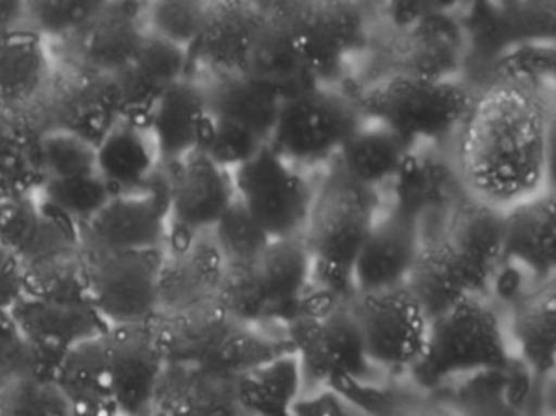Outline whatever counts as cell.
Masks as SVG:
<instances>
[{
  "label": "cell",
  "instance_id": "6da1fadb",
  "mask_svg": "<svg viewBox=\"0 0 556 416\" xmlns=\"http://www.w3.org/2000/svg\"><path fill=\"white\" fill-rule=\"evenodd\" d=\"M552 131V105L530 80L507 77L473 93L452 139L458 177L468 194L507 210L542 193Z\"/></svg>",
  "mask_w": 556,
  "mask_h": 416
},
{
  "label": "cell",
  "instance_id": "7a4b0ae2",
  "mask_svg": "<svg viewBox=\"0 0 556 416\" xmlns=\"http://www.w3.org/2000/svg\"><path fill=\"white\" fill-rule=\"evenodd\" d=\"M503 210L468 194L452 207L441 236L421 242L406 288L429 320L481 298L501 268Z\"/></svg>",
  "mask_w": 556,
  "mask_h": 416
},
{
  "label": "cell",
  "instance_id": "3957f363",
  "mask_svg": "<svg viewBox=\"0 0 556 416\" xmlns=\"http://www.w3.org/2000/svg\"><path fill=\"white\" fill-rule=\"evenodd\" d=\"M379 193L351 180L337 164L315 188L302 240L321 291L341 299L354 295L351 273L361 247L379 219Z\"/></svg>",
  "mask_w": 556,
  "mask_h": 416
},
{
  "label": "cell",
  "instance_id": "277c9868",
  "mask_svg": "<svg viewBox=\"0 0 556 416\" xmlns=\"http://www.w3.org/2000/svg\"><path fill=\"white\" fill-rule=\"evenodd\" d=\"M314 279V265L302 237L271 240L245 266H224L214 299L239 325L298 315Z\"/></svg>",
  "mask_w": 556,
  "mask_h": 416
},
{
  "label": "cell",
  "instance_id": "5b68a950",
  "mask_svg": "<svg viewBox=\"0 0 556 416\" xmlns=\"http://www.w3.org/2000/svg\"><path fill=\"white\" fill-rule=\"evenodd\" d=\"M471 96L460 84L408 73L377 83L356 102L364 119H372L412 148L416 142L454 139Z\"/></svg>",
  "mask_w": 556,
  "mask_h": 416
},
{
  "label": "cell",
  "instance_id": "8992f818",
  "mask_svg": "<svg viewBox=\"0 0 556 416\" xmlns=\"http://www.w3.org/2000/svg\"><path fill=\"white\" fill-rule=\"evenodd\" d=\"M312 299L289 322L304 386L314 389L369 379L374 366L351 314L350 299L325 291Z\"/></svg>",
  "mask_w": 556,
  "mask_h": 416
},
{
  "label": "cell",
  "instance_id": "52a82bcc",
  "mask_svg": "<svg viewBox=\"0 0 556 416\" xmlns=\"http://www.w3.org/2000/svg\"><path fill=\"white\" fill-rule=\"evenodd\" d=\"M507 360L496 312L483 299L468 298L429 320L425 351L412 373L426 386L475 370L504 369Z\"/></svg>",
  "mask_w": 556,
  "mask_h": 416
},
{
  "label": "cell",
  "instance_id": "ba28073f",
  "mask_svg": "<svg viewBox=\"0 0 556 416\" xmlns=\"http://www.w3.org/2000/svg\"><path fill=\"white\" fill-rule=\"evenodd\" d=\"M363 126L356 97L337 87H312L281 100L268 146L304 171L333 164L343 146Z\"/></svg>",
  "mask_w": 556,
  "mask_h": 416
},
{
  "label": "cell",
  "instance_id": "9c48e42d",
  "mask_svg": "<svg viewBox=\"0 0 556 416\" xmlns=\"http://www.w3.org/2000/svg\"><path fill=\"white\" fill-rule=\"evenodd\" d=\"M200 80L211 118L200 152L220 167L236 171L269 144L282 99L247 76Z\"/></svg>",
  "mask_w": 556,
  "mask_h": 416
},
{
  "label": "cell",
  "instance_id": "30bf717a",
  "mask_svg": "<svg viewBox=\"0 0 556 416\" xmlns=\"http://www.w3.org/2000/svg\"><path fill=\"white\" fill-rule=\"evenodd\" d=\"M22 106L28 125L38 138L48 133L66 131L99 144L122 118L102 74L58 60L34 96Z\"/></svg>",
  "mask_w": 556,
  "mask_h": 416
},
{
  "label": "cell",
  "instance_id": "8fae6325",
  "mask_svg": "<svg viewBox=\"0 0 556 416\" xmlns=\"http://www.w3.org/2000/svg\"><path fill=\"white\" fill-rule=\"evenodd\" d=\"M232 178L237 200L269 239L302 237L315 198L304 171L266 146L232 171Z\"/></svg>",
  "mask_w": 556,
  "mask_h": 416
},
{
  "label": "cell",
  "instance_id": "7c38bea8",
  "mask_svg": "<svg viewBox=\"0 0 556 416\" xmlns=\"http://www.w3.org/2000/svg\"><path fill=\"white\" fill-rule=\"evenodd\" d=\"M162 250L87 252V298L106 327L149 325L157 317Z\"/></svg>",
  "mask_w": 556,
  "mask_h": 416
},
{
  "label": "cell",
  "instance_id": "4fadbf2b",
  "mask_svg": "<svg viewBox=\"0 0 556 416\" xmlns=\"http://www.w3.org/2000/svg\"><path fill=\"white\" fill-rule=\"evenodd\" d=\"M168 167L159 165L148 191L115 193L79 227L87 252H159L167 242Z\"/></svg>",
  "mask_w": 556,
  "mask_h": 416
},
{
  "label": "cell",
  "instance_id": "5bb4252c",
  "mask_svg": "<svg viewBox=\"0 0 556 416\" xmlns=\"http://www.w3.org/2000/svg\"><path fill=\"white\" fill-rule=\"evenodd\" d=\"M351 314L374 367L412 369L421 357L429 318L406 286L390 291L354 294Z\"/></svg>",
  "mask_w": 556,
  "mask_h": 416
},
{
  "label": "cell",
  "instance_id": "9a60e30c",
  "mask_svg": "<svg viewBox=\"0 0 556 416\" xmlns=\"http://www.w3.org/2000/svg\"><path fill=\"white\" fill-rule=\"evenodd\" d=\"M304 54L312 83L337 87L366 41V24L348 2H279Z\"/></svg>",
  "mask_w": 556,
  "mask_h": 416
},
{
  "label": "cell",
  "instance_id": "2e32d148",
  "mask_svg": "<svg viewBox=\"0 0 556 416\" xmlns=\"http://www.w3.org/2000/svg\"><path fill=\"white\" fill-rule=\"evenodd\" d=\"M167 167V165H165ZM168 230L165 247H180L211 232L237 200L232 172L203 152L168 167Z\"/></svg>",
  "mask_w": 556,
  "mask_h": 416
},
{
  "label": "cell",
  "instance_id": "e0dca14e",
  "mask_svg": "<svg viewBox=\"0 0 556 416\" xmlns=\"http://www.w3.org/2000/svg\"><path fill=\"white\" fill-rule=\"evenodd\" d=\"M159 350L168 367L213 369L242 325L211 298L180 311L159 314L151 324Z\"/></svg>",
  "mask_w": 556,
  "mask_h": 416
},
{
  "label": "cell",
  "instance_id": "ac0fdd59",
  "mask_svg": "<svg viewBox=\"0 0 556 416\" xmlns=\"http://www.w3.org/2000/svg\"><path fill=\"white\" fill-rule=\"evenodd\" d=\"M103 343L119 415L149 416L167 369L151 324L109 328Z\"/></svg>",
  "mask_w": 556,
  "mask_h": 416
},
{
  "label": "cell",
  "instance_id": "d6986e66",
  "mask_svg": "<svg viewBox=\"0 0 556 416\" xmlns=\"http://www.w3.org/2000/svg\"><path fill=\"white\" fill-rule=\"evenodd\" d=\"M12 317L37 351L38 374L53 379L70 348L105 333L106 324L87 301H43L22 294Z\"/></svg>",
  "mask_w": 556,
  "mask_h": 416
},
{
  "label": "cell",
  "instance_id": "ffe728a7",
  "mask_svg": "<svg viewBox=\"0 0 556 416\" xmlns=\"http://www.w3.org/2000/svg\"><path fill=\"white\" fill-rule=\"evenodd\" d=\"M265 21L260 2H206L200 37L190 50L191 70L201 67L211 77L245 76Z\"/></svg>",
  "mask_w": 556,
  "mask_h": 416
},
{
  "label": "cell",
  "instance_id": "44dd1931",
  "mask_svg": "<svg viewBox=\"0 0 556 416\" xmlns=\"http://www.w3.org/2000/svg\"><path fill=\"white\" fill-rule=\"evenodd\" d=\"M148 2H105L102 11L76 34L60 41L70 61L97 74H110L131 63L149 34Z\"/></svg>",
  "mask_w": 556,
  "mask_h": 416
},
{
  "label": "cell",
  "instance_id": "7402d4cb",
  "mask_svg": "<svg viewBox=\"0 0 556 416\" xmlns=\"http://www.w3.org/2000/svg\"><path fill=\"white\" fill-rule=\"evenodd\" d=\"M142 123L154 142L159 164L170 167L200 152L211 125L201 80L188 76L172 84L159 93Z\"/></svg>",
  "mask_w": 556,
  "mask_h": 416
},
{
  "label": "cell",
  "instance_id": "603a6c76",
  "mask_svg": "<svg viewBox=\"0 0 556 416\" xmlns=\"http://www.w3.org/2000/svg\"><path fill=\"white\" fill-rule=\"evenodd\" d=\"M421 242L418 220L408 211H393L379 217L353 265L354 294L406 286Z\"/></svg>",
  "mask_w": 556,
  "mask_h": 416
},
{
  "label": "cell",
  "instance_id": "cb8c5ba5",
  "mask_svg": "<svg viewBox=\"0 0 556 416\" xmlns=\"http://www.w3.org/2000/svg\"><path fill=\"white\" fill-rule=\"evenodd\" d=\"M190 73V53L149 31L131 63L102 76L119 116L142 123L159 93Z\"/></svg>",
  "mask_w": 556,
  "mask_h": 416
},
{
  "label": "cell",
  "instance_id": "d4e9b609",
  "mask_svg": "<svg viewBox=\"0 0 556 416\" xmlns=\"http://www.w3.org/2000/svg\"><path fill=\"white\" fill-rule=\"evenodd\" d=\"M532 276L536 286L555 279L556 203L552 193H539L503 210V256Z\"/></svg>",
  "mask_w": 556,
  "mask_h": 416
},
{
  "label": "cell",
  "instance_id": "484cf974",
  "mask_svg": "<svg viewBox=\"0 0 556 416\" xmlns=\"http://www.w3.org/2000/svg\"><path fill=\"white\" fill-rule=\"evenodd\" d=\"M0 243L22 269L83 245L79 227L45 206L37 194L0 201Z\"/></svg>",
  "mask_w": 556,
  "mask_h": 416
},
{
  "label": "cell",
  "instance_id": "4316f807",
  "mask_svg": "<svg viewBox=\"0 0 556 416\" xmlns=\"http://www.w3.org/2000/svg\"><path fill=\"white\" fill-rule=\"evenodd\" d=\"M224 262L211 232L180 247H164L159 266V314L180 311L214 298Z\"/></svg>",
  "mask_w": 556,
  "mask_h": 416
},
{
  "label": "cell",
  "instance_id": "83f0119b",
  "mask_svg": "<svg viewBox=\"0 0 556 416\" xmlns=\"http://www.w3.org/2000/svg\"><path fill=\"white\" fill-rule=\"evenodd\" d=\"M266 21L250 58L247 77L278 93L281 99L315 86L291 24L279 2L263 4Z\"/></svg>",
  "mask_w": 556,
  "mask_h": 416
},
{
  "label": "cell",
  "instance_id": "f1b7e54d",
  "mask_svg": "<svg viewBox=\"0 0 556 416\" xmlns=\"http://www.w3.org/2000/svg\"><path fill=\"white\" fill-rule=\"evenodd\" d=\"M159 165L151 135L138 119H116L97 144V167L113 193L148 190Z\"/></svg>",
  "mask_w": 556,
  "mask_h": 416
},
{
  "label": "cell",
  "instance_id": "f546056e",
  "mask_svg": "<svg viewBox=\"0 0 556 416\" xmlns=\"http://www.w3.org/2000/svg\"><path fill=\"white\" fill-rule=\"evenodd\" d=\"M149 416H242L236 396L210 369L168 367Z\"/></svg>",
  "mask_w": 556,
  "mask_h": 416
},
{
  "label": "cell",
  "instance_id": "4dcf8cb0",
  "mask_svg": "<svg viewBox=\"0 0 556 416\" xmlns=\"http://www.w3.org/2000/svg\"><path fill=\"white\" fill-rule=\"evenodd\" d=\"M53 379L71 409L116 406L103 333L70 348L58 363Z\"/></svg>",
  "mask_w": 556,
  "mask_h": 416
},
{
  "label": "cell",
  "instance_id": "1f68e13d",
  "mask_svg": "<svg viewBox=\"0 0 556 416\" xmlns=\"http://www.w3.org/2000/svg\"><path fill=\"white\" fill-rule=\"evenodd\" d=\"M409 149L383 126H363L343 146L334 164L351 180L377 191L400 174Z\"/></svg>",
  "mask_w": 556,
  "mask_h": 416
},
{
  "label": "cell",
  "instance_id": "d6a6232c",
  "mask_svg": "<svg viewBox=\"0 0 556 416\" xmlns=\"http://www.w3.org/2000/svg\"><path fill=\"white\" fill-rule=\"evenodd\" d=\"M45 41L28 30L0 34V100L22 103L34 96L50 73Z\"/></svg>",
  "mask_w": 556,
  "mask_h": 416
},
{
  "label": "cell",
  "instance_id": "836d02e7",
  "mask_svg": "<svg viewBox=\"0 0 556 416\" xmlns=\"http://www.w3.org/2000/svg\"><path fill=\"white\" fill-rule=\"evenodd\" d=\"M556 294L555 279L536 286L517 304L513 333L520 353L536 370L553 367L555 363Z\"/></svg>",
  "mask_w": 556,
  "mask_h": 416
},
{
  "label": "cell",
  "instance_id": "e575fe53",
  "mask_svg": "<svg viewBox=\"0 0 556 416\" xmlns=\"http://www.w3.org/2000/svg\"><path fill=\"white\" fill-rule=\"evenodd\" d=\"M24 294L43 301H87V250H64L24 268Z\"/></svg>",
  "mask_w": 556,
  "mask_h": 416
},
{
  "label": "cell",
  "instance_id": "d590c367",
  "mask_svg": "<svg viewBox=\"0 0 556 416\" xmlns=\"http://www.w3.org/2000/svg\"><path fill=\"white\" fill-rule=\"evenodd\" d=\"M113 194L100 172L71 178H47L37 191L38 200L45 206L77 227L96 216Z\"/></svg>",
  "mask_w": 556,
  "mask_h": 416
},
{
  "label": "cell",
  "instance_id": "8d00e7d4",
  "mask_svg": "<svg viewBox=\"0 0 556 416\" xmlns=\"http://www.w3.org/2000/svg\"><path fill=\"white\" fill-rule=\"evenodd\" d=\"M103 5L105 2L100 0L25 2V30L43 41H64L89 24Z\"/></svg>",
  "mask_w": 556,
  "mask_h": 416
},
{
  "label": "cell",
  "instance_id": "74e56055",
  "mask_svg": "<svg viewBox=\"0 0 556 416\" xmlns=\"http://www.w3.org/2000/svg\"><path fill=\"white\" fill-rule=\"evenodd\" d=\"M41 181L99 172L97 146L74 133L54 131L38 139Z\"/></svg>",
  "mask_w": 556,
  "mask_h": 416
},
{
  "label": "cell",
  "instance_id": "f35d334b",
  "mask_svg": "<svg viewBox=\"0 0 556 416\" xmlns=\"http://www.w3.org/2000/svg\"><path fill=\"white\" fill-rule=\"evenodd\" d=\"M224 266H245L262 255L271 239L256 226L239 200L211 230Z\"/></svg>",
  "mask_w": 556,
  "mask_h": 416
},
{
  "label": "cell",
  "instance_id": "ab89813d",
  "mask_svg": "<svg viewBox=\"0 0 556 416\" xmlns=\"http://www.w3.org/2000/svg\"><path fill=\"white\" fill-rule=\"evenodd\" d=\"M0 416H71V406L54 379L30 374L0 389Z\"/></svg>",
  "mask_w": 556,
  "mask_h": 416
},
{
  "label": "cell",
  "instance_id": "60d3db41",
  "mask_svg": "<svg viewBox=\"0 0 556 416\" xmlns=\"http://www.w3.org/2000/svg\"><path fill=\"white\" fill-rule=\"evenodd\" d=\"M206 2L161 0L146 5L148 30L190 53L203 27Z\"/></svg>",
  "mask_w": 556,
  "mask_h": 416
},
{
  "label": "cell",
  "instance_id": "b9f144b4",
  "mask_svg": "<svg viewBox=\"0 0 556 416\" xmlns=\"http://www.w3.org/2000/svg\"><path fill=\"white\" fill-rule=\"evenodd\" d=\"M30 374H38L37 351L12 317L11 308H0V389Z\"/></svg>",
  "mask_w": 556,
  "mask_h": 416
},
{
  "label": "cell",
  "instance_id": "7bdbcfd3",
  "mask_svg": "<svg viewBox=\"0 0 556 416\" xmlns=\"http://www.w3.org/2000/svg\"><path fill=\"white\" fill-rule=\"evenodd\" d=\"M24 294V269L0 243V308H11Z\"/></svg>",
  "mask_w": 556,
  "mask_h": 416
},
{
  "label": "cell",
  "instance_id": "ee69618b",
  "mask_svg": "<svg viewBox=\"0 0 556 416\" xmlns=\"http://www.w3.org/2000/svg\"><path fill=\"white\" fill-rule=\"evenodd\" d=\"M370 416H458L441 403L425 399H396L386 402L377 415Z\"/></svg>",
  "mask_w": 556,
  "mask_h": 416
},
{
  "label": "cell",
  "instance_id": "f6af8a7d",
  "mask_svg": "<svg viewBox=\"0 0 556 416\" xmlns=\"http://www.w3.org/2000/svg\"><path fill=\"white\" fill-rule=\"evenodd\" d=\"M308 416H370V413L357 408L353 403L337 395H324L311 406Z\"/></svg>",
  "mask_w": 556,
  "mask_h": 416
},
{
  "label": "cell",
  "instance_id": "bcb514c9",
  "mask_svg": "<svg viewBox=\"0 0 556 416\" xmlns=\"http://www.w3.org/2000/svg\"><path fill=\"white\" fill-rule=\"evenodd\" d=\"M458 416H520L506 400L496 399V396H486V399L475 400L468 403L467 408Z\"/></svg>",
  "mask_w": 556,
  "mask_h": 416
},
{
  "label": "cell",
  "instance_id": "7dc6e473",
  "mask_svg": "<svg viewBox=\"0 0 556 416\" xmlns=\"http://www.w3.org/2000/svg\"><path fill=\"white\" fill-rule=\"evenodd\" d=\"M71 416H122L116 406L97 409H71Z\"/></svg>",
  "mask_w": 556,
  "mask_h": 416
}]
</instances>
